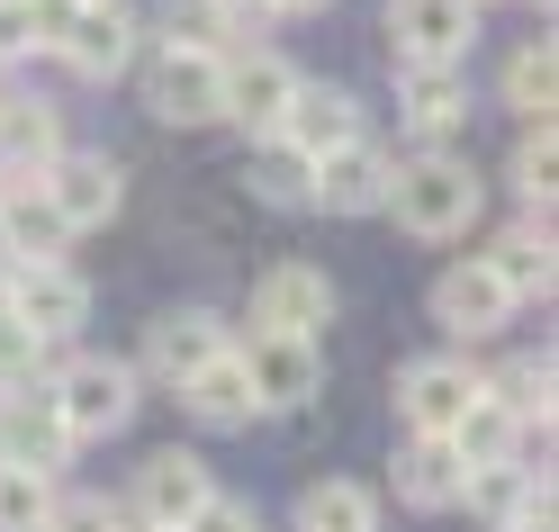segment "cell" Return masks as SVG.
Returning <instances> with one entry per match:
<instances>
[{
    "label": "cell",
    "mask_w": 559,
    "mask_h": 532,
    "mask_svg": "<svg viewBox=\"0 0 559 532\" xmlns=\"http://www.w3.org/2000/svg\"><path fill=\"white\" fill-rule=\"evenodd\" d=\"M19 379H46V343L0 307V388H19Z\"/></svg>",
    "instance_id": "1f68e13d"
},
{
    "label": "cell",
    "mask_w": 559,
    "mask_h": 532,
    "mask_svg": "<svg viewBox=\"0 0 559 532\" xmlns=\"http://www.w3.org/2000/svg\"><path fill=\"white\" fill-rule=\"evenodd\" d=\"M389 172H397V154L379 145V135H353V145L317 154L307 208H325V217H379V208H389Z\"/></svg>",
    "instance_id": "7c38bea8"
},
{
    "label": "cell",
    "mask_w": 559,
    "mask_h": 532,
    "mask_svg": "<svg viewBox=\"0 0 559 532\" xmlns=\"http://www.w3.org/2000/svg\"><path fill=\"white\" fill-rule=\"evenodd\" d=\"M243 181H253L262 208H307V181H317V154H298L289 135H253V163H243Z\"/></svg>",
    "instance_id": "484cf974"
},
{
    "label": "cell",
    "mask_w": 559,
    "mask_h": 532,
    "mask_svg": "<svg viewBox=\"0 0 559 532\" xmlns=\"http://www.w3.org/2000/svg\"><path fill=\"white\" fill-rule=\"evenodd\" d=\"M478 388H487L497 406H514V415H523V434H550V388H559L550 352H514L506 370H478Z\"/></svg>",
    "instance_id": "d4e9b609"
},
{
    "label": "cell",
    "mask_w": 559,
    "mask_h": 532,
    "mask_svg": "<svg viewBox=\"0 0 559 532\" xmlns=\"http://www.w3.org/2000/svg\"><path fill=\"white\" fill-rule=\"evenodd\" d=\"M289 91H298V63L280 55V46H235L226 55V127L271 135L280 109H289Z\"/></svg>",
    "instance_id": "2e32d148"
},
{
    "label": "cell",
    "mask_w": 559,
    "mask_h": 532,
    "mask_svg": "<svg viewBox=\"0 0 559 532\" xmlns=\"http://www.w3.org/2000/svg\"><path fill=\"white\" fill-rule=\"evenodd\" d=\"M389 46L397 63H469L478 0H389Z\"/></svg>",
    "instance_id": "9a60e30c"
},
{
    "label": "cell",
    "mask_w": 559,
    "mask_h": 532,
    "mask_svg": "<svg viewBox=\"0 0 559 532\" xmlns=\"http://www.w3.org/2000/svg\"><path fill=\"white\" fill-rule=\"evenodd\" d=\"M451 442H461L469 470H487V460H514V451H523V415H514V406H497V398L478 388V398L451 415Z\"/></svg>",
    "instance_id": "4316f807"
},
{
    "label": "cell",
    "mask_w": 559,
    "mask_h": 532,
    "mask_svg": "<svg viewBox=\"0 0 559 532\" xmlns=\"http://www.w3.org/2000/svg\"><path fill=\"white\" fill-rule=\"evenodd\" d=\"M207 487H217V470H207L199 451H181V442H171V451H154L145 470H135V487H127V515H145V523H171V532H181V515L199 506Z\"/></svg>",
    "instance_id": "44dd1931"
},
{
    "label": "cell",
    "mask_w": 559,
    "mask_h": 532,
    "mask_svg": "<svg viewBox=\"0 0 559 532\" xmlns=\"http://www.w3.org/2000/svg\"><path fill=\"white\" fill-rule=\"evenodd\" d=\"M280 135H289L298 154H334V145H353V135H370V118H361V99L343 82H307L298 73L289 109H280Z\"/></svg>",
    "instance_id": "ffe728a7"
},
{
    "label": "cell",
    "mask_w": 559,
    "mask_h": 532,
    "mask_svg": "<svg viewBox=\"0 0 559 532\" xmlns=\"http://www.w3.org/2000/svg\"><path fill=\"white\" fill-rule=\"evenodd\" d=\"M307 10H325V0H280V19H307Z\"/></svg>",
    "instance_id": "74e56055"
},
{
    "label": "cell",
    "mask_w": 559,
    "mask_h": 532,
    "mask_svg": "<svg viewBox=\"0 0 559 532\" xmlns=\"http://www.w3.org/2000/svg\"><path fill=\"white\" fill-rule=\"evenodd\" d=\"M37 55V0H0V73Z\"/></svg>",
    "instance_id": "836d02e7"
},
{
    "label": "cell",
    "mask_w": 559,
    "mask_h": 532,
    "mask_svg": "<svg viewBox=\"0 0 559 532\" xmlns=\"http://www.w3.org/2000/svg\"><path fill=\"white\" fill-rule=\"evenodd\" d=\"M506 109H514V127H542L559 109V46L550 37H523L506 55Z\"/></svg>",
    "instance_id": "cb8c5ba5"
},
{
    "label": "cell",
    "mask_w": 559,
    "mask_h": 532,
    "mask_svg": "<svg viewBox=\"0 0 559 532\" xmlns=\"http://www.w3.org/2000/svg\"><path fill=\"white\" fill-rule=\"evenodd\" d=\"M118 496H99V487H55V506H46V523L37 532H118Z\"/></svg>",
    "instance_id": "4dcf8cb0"
},
{
    "label": "cell",
    "mask_w": 559,
    "mask_h": 532,
    "mask_svg": "<svg viewBox=\"0 0 559 532\" xmlns=\"http://www.w3.org/2000/svg\"><path fill=\"white\" fill-rule=\"evenodd\" d=\"M207 10L226 19V37H262V27L280 19V0H207Z\"/></svg>",
    "instance_id": "d590c367"
},
{
    "label": "cell",
    "mask_w": 559,
    "mask_h": 532,
    "mask_svg": "<svg viewBox=\"0 0 559 532\" xmlns=\"http://www.w3.org/2000/svg\"><path fill=\"white\" fill-rule=\"evenodd\" d=\"M55 470H27V460H0V532H37L55 506Z\"/></svg>",
    "instance_id": "f546056e"
},
{
    "label": "cell",
    "mask_w": 559,
    "mask_h": 532,
    "mask_svg": "<svg viewBox=\"0 0 559 532\" xmlns=\"http://www.w3.org/2000/svg\"><path fill=\"white\" fill-rule=\"evenodd\" d=\"M243 379H253L262 415H307L325 398V343L317 334H243Z\"/></svg>",
    "instance_id": "52a82bcc"
},
{
    "label": "cell",
    "mask_w": 559,
    "mask_h": 532,
    "mask_svg": "<svg viewBox=\"0 0 559 532\" xmlns=\"http://www.w3.org/2000/svg\"><path fill=\"white\" fill-rule=\"evenodd\" d=\"M433 326L451 334V343H497L506 326H514V316H523V298L506 289V280H497V262H487V253H461V262H442L433 271Z\"/></svg>",
    "instance_id": "8992f818"
},
{
    "label": "cell",
    "mask_w": 559,
    "mask_h": 532,
    "mask_svg": "<svg viewBox=\"0 0 559 532\" xmlns=\"http://www.w3.org/2000/svg\"><path fill=\"white\" fill-rule=\"evenodd\" d=\"M0 307H10L46 352H63V343H82V326H91V280L63 253H37V262H19L10 280H0Z\"/></svg>",
    "instance_id": "277c9868"
},
{
    "label": "cell",
    "mask_w": 559,
    "mask_h": 532,
    "mask_svg": "<svg viewBox=\"0 0 559 532\" xmlns=\"http://www.w3.org/2000/svg\"><path fill=\"white\" fill-rule=\"evenodd\" d=\"M171 398H181V415L199 424V434H253V424H262L253 379H243V352H235V343L217 352V362H199L181 388H171Z\"/></svg>",
    "instance_id": "ac0fdd59"
},
{
    "label": "cell",
    "mask_w": 559,
    "mask_h": 532,
    "mask_svg": "<svg viewBox=\"0 0 559 532\" xmlns=\"http://www.w3.org/2000/svg\"><path fill=\"white\" fill-rule=\"evenodd\" d=\"M253 334H325L334 326V280L317 262H271L253 280Z\"/></svg>",
    "instance_id": "4fadbf2b"
},
{
    "label": "cell",
    "mask_w": 559,
    "mask_h": 532,
    "mask_svg": "<svg viewBox=\"0 0 559 532\" xmlns=\"http://www.w3.org/2000/svg\"><path fill=\"white\" fill-rule=\"evenodd\" d=\"M487 262H497V280L533 307V298H550V280H559V235H550V208H523V217L487 244Z\"/></svg>",
    "instance_id": "7402d4cb"
},
{
    "label": "cell",
    "mask_w": 559,
    "mask_h": 532,
    "mask_svg": "<svg viewBox=\"0 0 559 532\" xmlns=\"http://www.w3.org/2000/svg\"><path fill=\"white\" fill-rule=\"evenodd\" d=\"M163 27H171V37L190 27V46H226V19L207 10V0H171V10H163Z\"/></svg>",
    "instance_id": "e575fe53"
},
{
    "label": "cell",
    "mask_w": 559,
    "mask_h": 532,
    "mask_svg": "<svg viewBox=\"0 0 559 532\" xmlns=\"http://www.w3.org/2000/svg\"><path fill=\"white\" fill-rule=\"evenodd\" d=\"M235 343V326L217 307H163L154 326H145V352H135V379L145 388H181L199 362H217V352Z\"/></svg>",
    "instance_id": "30bf717a"
},
{
    "label": "cell",
    "mask_w": 559,
    "mask_h": 532,
    "mask_svg": "<svg viewBox=\"0 0 559 532\" xmlns=\"http://www.w3.org/2000/svg\"><path fill=\"white\" fill-rule=\"evenodd\" d=\"M0 226H10V244H19V262H37V253H63V217H55V199L37 190V181H10L0 190Z\"/></svg>",
    "instance_id": "83f0119b"
},
{
    "label": "cell",
    "mask_w": 559,
    "mask_h": 532,
    "mask_svg": "<svg viewBox=\"0 0 559 532\" xmlns=\"http://www.w3.org/2000/svg\"><path fill=\"white\" fill-rule=\"evenodd\" d=\"M289 532H379V487H361V478H307L298 506H289Z\"/></svg>",
    "instance_id": "603a6c76"
},
{
    "label": "cell",
    "mask_w": 559,
    "mask_h": 532,
    "mask_svg": "<svg viewBox=\"0 0 559 532\" xmlns=\"http://www.w3.org/2000/svg\"><path fill=\"white\" fill-rule=\"evenodd\" d=\"M63 154V109L37 91H10L0 82V190L10 181H37V172Z\"/></svg>",
    "instance_id": "d6986e66"
},
{
    "label": "cell",
    "mask_w": 559,
    "mask_h": 532,
    "mask_svg": "<svg viewBox=\"0 0 559 532\" xmlns=\"http://www.w3.org/2000/svg\"><path fill=\"white\" fill-rule=\"evenodd\" d=\"M478 398V362L469 352H425L397 370V424L406 434H451V415Z\"/></svg>",
    "instance_id": "5bb4252c"
},
{
    "label": "cell",
    "mask_w": 559,
    "mask_h": 532,
    "mask_svg": "<svg viewBox=\"0 0 559 532\" xmlns=\"http://www.w3.org/2000/svg\"><path fill=\"white\" fill-rule=\"evenodd\" d=\"M37 190L55 199L63 235H91V226H109L118 208H127V163H118V154H73V145H63V154L37 172Z\"/></svg>",
    "instance_id": "8fae6325"
},
{
    "label": "cell",
    "mask_w": 559,
    "mask_h": 532,
    "mask_svg": "<svg viewBox=\"0 0 559 532\" xmlns=\"http://www.w3.org/2000/svg\"><path fill=\"white\" fill-rule=\"evenodd\" d=\"M478 208H487V181L461 145H415V154H397L379 217H397V235H415V244H461L478 226Z\"/></svg>",
    "instance_id": "6da1fadb"
},
{
    "label": "cell",
    "mask_w": 559,
    "mask_h": 532,
    "mask_svg": "<svg viewBox=\"0 0 559 532\" xmlns=\"http://www.w3.org/2000/svg\"><path fill=\"white\" fill-rule=\"evenodd\" d=\"M181 532H262V515L243 506V496H226V487H207L199 506L181 515Z\"/></svg>",
    "instance_id": "d6a6232c"
},
{
    "label": "cell",
    "mask_w": 559,
    "mask_h": 532,
    "mask_svg": "<svg viewBox=\"0 0 559 532\" xmlns=\"http://www.w3.org/2000/svg\"><path fill=\"white\" fill-rule=\"evenodd\" d=\"M63 424H73V442H109L135 424V406H145V379H135V362H118V352H73L63 343V362L46 370Z\"/></svg>",
    "instance_id": "3957f363"
},
{
    "label": "cell",
    "mask_w": 559,
    "mask_h": 532,
    "mask_svg": "<svg viewBox=\"0 0 559 532\" xmlns=\"http://www.w3.org/2000/svg\"><path fill=\"white\" fill-rule=\"evenodd\" d=\"M506 532H550V515H523V523H506Z\"/></svg>",
    "instance_id": "f35d334b"
},
{
    "label": "cell",
    "mask_w": 559,
    "mask_h": 532,
    "mask_svg": "<svg viewBox=\"0 0 559 532\" xmlns=\"http://www.w3.org/2000/svg\"><path fill=\"white\" fill-rule=\"evenodd\" d=\"M135 46H145V27H135L127 0H73V10L55 19V37H46V55L73 82H118L135 63Z\"/></svg>",
    "instance_id": "5b68a950"
},
{
    "label": "cell",
    "mask_w": 559,
    "mask_h": 532,
    "mask_svg": "<svg viewBox=\"0 0 559 532\" xmlns=\"http://www.w3.org/2000/svg\"><path fill=\"white\" fill-rule=\"evenodd\" d=\"M397 127H406V145H461L469 63H397Z\"/></svg>",
    "instance_id": "9c48e42d"
},
{
    "label": "cell",
    "mask_w": 559,
    "mask_h": 532,
    "mask_svg": "<svg viewBox=\"0 0 559 532\" xmlns=\"http://www.w3.org/2000/svg\"><path fill=\"white\" fill-rule=\"evenodd\" d=\"M0 460H27V470H55V478L82 460V442H73V424H63L46 379L0 388Z\"/></svg>",
    "instance_id": "ba28073f"
},
{
    "label": "cell",
    "mask_w": 559,
    "mask_h": 532,
    "mask_svg": "<svg viewBox=\"0 0 559 532\" xmlns=\"http://www.w3.org/2000/svg\"><path fill=\"white\" fill-rule=\"evenodd\" d=\"M461 478H469V460H461L451 434H406L397 460H389V487H397L406 515H451L461 506Z\"/></svg>",
    "instance_id": "e0dca14e"
},
{
    "label": "cell",
    "mask_w": 559,
    "mask_h": 532,
    "mask_svg": "<svg viewBox=\"0 0 559 532\" xmlns=\"http://www.w3.org/2000/svg\"><path fill=\"white\" fill-rule=\"evenodd\" d=\"M135 63H145V109L163 127H226V46L154 37L135 46Z\"/></svg>",
    "instance_id": "7a4b0ae2"
},
{
    "label": "cell",
    "mask_w": 559,
    "mask_h": 532,
    "mask_svg": "<svg viewBox=\"0 0 559 532\" xmlns=\"http://www.w3.org/2000/svg\"><path fill=\"white\" fill-rule=\"evenodd\" d=\"M506 190H514L523 208H550V190H559V135H550V118L514 135V163H506Z\"/></svg>",
    "instance_id": "f1b7e54d"
},
{
    "label": "cell",
    "mask_w": 559,
    "mask_h": 532,
    "mask_svg": "<svg viewBox=\"0 0 559 532\" xmlns=\"http://www.w3.org/2000/svg\"><path fill=\"white\" fill-rule=\"evenodd\" d=\"M118 532H171V523H145V515H118Z\"/></svg>",
    "instance_id": "8d00e7d4"
}]
</instances>
